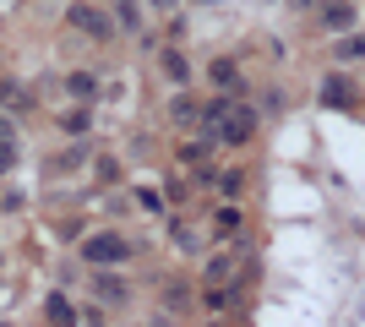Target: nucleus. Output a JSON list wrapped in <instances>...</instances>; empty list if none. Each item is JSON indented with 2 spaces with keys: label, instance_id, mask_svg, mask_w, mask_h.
Instances as JSON below:
<instances>
[{
  "label": "nucleus",
  "instance_id": "4",
  "mask_svg": "<svg viewBox=\"0 0 365 327\" xmlns=\"http://www.w3.org/2000/svg\"><path fill=\"white\" fill-rule=\"evenodd\" d=\"M322 98H327V104H349V98H354V88H349V82H344V77H327V88H322Z\"/></svg>",
  "mask_w": 365,
  "mask_h": 327
},
{
  "label": "nucleus",
  "instance_id": "9",
  "mask_svg": "<svg viewBox=\"0 0 365 327\" xmlns=\"http://www.w3.org/2000/svg\"><path fill=\"white\" fill-rule=\"evenodd\" d=\"M338 49H344V55H365V38H344Z\"/></svg>",
  "mask_w": 365,
  "mask_h": 327
},
{
  "label": "nucleus",
  "instance_id": "2",
  "mask_svg": "<svg viewBox=\"0 0 365 327\" xmlns=\"http://www.w3.org/2000/svg\"><path fill=\"white\" fill-rule=\"evenodd\" d=\"M131 251H125L120 234H93L88 240V262H125Z\"/></svg>",
  "mask_w": 365,
  "mask_h": 327
},
{
  "label": "nucleus",
  "instance_id": "1",
  "mask_svg": "<svg viewBox=\"0 0 365 327\" xmlns=\"http://www.w3.org/2000/svg\"><path fill=\"white\" fill-rule=\"evenodd\" d=\"M251 131H257L251 109H218V137L224 142H251Z\"/></svg>",
  "mask_w": 365,
  "mask_h": 327
},
{
  "label": "nucleus",
  "instance_id": "7",
  "mask_svg": "<svg viewBox=\"0 0 365 327\" xmlns=\"http://www.w3.org/2000/svg\"><path fill=\"white\" fill-rule=\"evenodd\" d=\"M164 71H169V82H185V77H191V71H185V61H180V55H164Z\"/></svg>",
  "mask_w": 365,
  "mask_h": 327
},
{
  "label": "nucleus",
  "instance_id": "5",
  "mask_svg": "<svg viewBox=\"0 0 365 327\" xmlns=\"http://www.w3.org/2000/svg\"><path fill=\"white\" fill-rule=\"evenodd\" d=\"M349 22H354L349 6H327V11H322V28H349Z\"/></svg>",
  "mask_w": 365,
  "mask_h": 327
},
{
  "label": "nucleus",
  "instance_id": "3",
  "mask_svg": "<svg viewBox=\"0 0 365 327\" xmlns=\"http://www.w3.org/2000/svg\"><path fill=\"white\" fill-rule=\"evenodd\" d=\"M71 28H82L88 38H109V16L88 11V6H76V11H71Z\"/></svg>",
  "mask_w": 365,
  "mask_h": 327
},
{
  "label": "nucleus",
  "instance_id": "8",
  "mask_svg": "<svg viewBox=\"0 0 365 327\" xmlns=\"http://www.w3.org/2000/svg\"><path fill=\"white\" fill-rule=\"evenodd\" d=\"M197 115H202L197 104H175V120H180V125H197Z\"/></svg>",
  "mask_w": 365,
  "mask_h": 327
},
{
  "label": "nucleus",
  "instance_id": "6",
  "mask_svg": "<svg viewBox=\"0 0 365 327\" xmlns=\"http://www.w3.org/2000/svg\"><path fill=\"white\" fill-rule=\"evenodd\" d=\"M213 82H218V88H240V71H235L229 61H218L213 66Z\"/></svg>",
  "mask_w": 365,
  "mask_h": 327
}]
</instances>
